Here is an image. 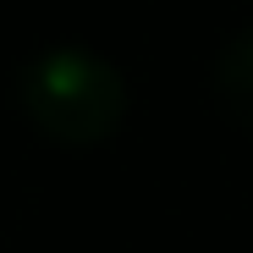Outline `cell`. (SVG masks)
I'll return each mask as SVG.
<instances>
[{
    "label": "cell",
    "instance_id": "cell-2",
    "mask_svg": "<svg viewBox=\"0 0 253 253\" xmlns=\"http://www.w3.org/2000/svg\"><path fill=\"white\" fill-rule=\"evenodd\" d=\"M215 99L242 126H253V28H242V33L226 39V50L215 61Z\"/></svg>",
    "mask_w": 253,
    "mask_h": 253
},
{
    "label": "cell",
    "instance_id": "cell-1",
    "mask_svg": "<svg viewBox=\"0 0 253 253\" xmlns=\"http://www.w3.org/2000/svg\"><path fill=\"white\" fill-rule=\"evenodd\" d=\"M17 105L50 143L88 149L105 143L126 116V83L88 50H44L17 72Z\"/></svg>",
    "mask_w": 253,
    "mask_h": 253
}]
</instances>
